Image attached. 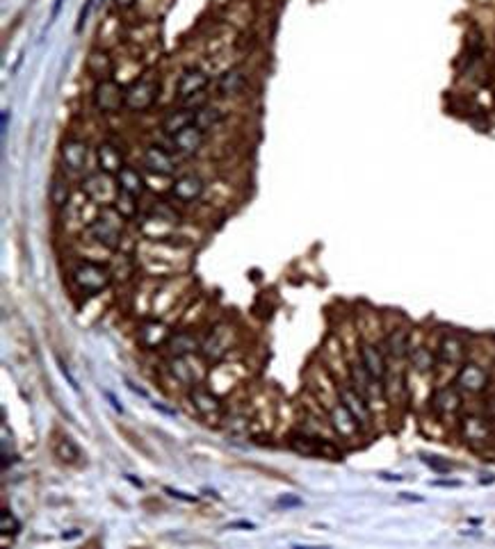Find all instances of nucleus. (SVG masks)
<instances>
[{
	"label": "nucleus",
	"mask_w": 495,
	"mask_h": 549,
	"mask_svg": "<svg viewBox=\"0 0 495 549\" xmlns=\"http://www.w3.org/2000/svg\"><path fill=\"white\" fill-rule=\"evenodd\" d=\"M468 351H470V344H468V340L461 333H457V331L441 333V337L436 340V358H439L436 376L448 369V372L452 374V378H454V374H457V369L461 367V363L468 358ZM436 376H434V381H436Z\"/></svg>",
	"instance_id": "4"
},
{
	"label": "nucleus",
	"mask_w": 495,
	"mask_h": 549,
	"mask_svg": "<svg viewBox=\"0 0 495 549\" xmlns=\"http://www.w3.org/2000/svg\"><path fill=\"white\" fill-rule=\"evenodd\" d=\"M459 435L470 449H484L495 440V428L493 422L487 417V413H468L461 415L459 419Z\"/></svg>",
	"instance_id": "5"
},
{
	"label": "nucleus",
	"mask_w": 495,
	"mask_h": 549,
	"mask_svg": "<svg viewBox=\"0 0 495 549\" xmlns=\"http://www.w3.org/2000/svg\"><path fill=\"white\" fill-rule=\"evenodd\" d=\"M224 422H229V424H226V428H229V431L235 433V435H242V433L249 431V419L242 417V415H231V417H226Z\"/></svg>",
	"instance_id": "31"
},
{
	"label": "nucleus",
	"mask_w": 495,
	"mask_h": 549,
	"mask_svg": "<svg viewBox=\"0 0 495 549\" xmlns=\"http://www.w3.org/2000/svg\"><path fill=\"white\" fill-rule=\"evenodd\" d=\"M110 178L112 176H107L103 171L87 174L85 181H83V192L98 205H112L119 196V187L112 185Z\"/></svg>",
	"instance_id": "12"
},
{
	"label": "nucleus",
	"mask_w": 495,
	"mask_h": 549,
	"mask_svg": "<svg viewBox=\"0 0 495 549\" xmlns=\"http://www.w3.org/2000/svg\"><path fill=\"white\" fill-rule=\"evenodd\" d=\"M62 3H64V0H55V5H53V12H51V21H48V23H53L55 18H57L59 9H62Z\"/></svg>",
	"instance_id": "34"
},
{
	"label": "nucleus",
	"mask_w": 495,
	"mask_h": 549,
	"mask_svg": "<svg viewBox=\"0 0 495 549\" xmlns=\"http://www.w3.org/2000/svg\"><path fill=\"white\" fill-rule=\"evenodd\" d=\"M85 68H87V73L96 80V83H98V80H107V78H112V73H114V59L110 57V53H107V51L94 48V51L89 53V57H87Z\"/></svg>",
	"instance_id": "22"
},
{
	"label": "nucleus",
	"mask_w": 495,
	"mask_h": 549,
	"mask_svg": "<svg viewBox=\"0 0 495 549\" xmlns=\"http://www.w3.org/2000/svg\"><path fill=\"white\" fill-rule=\"evenodd\" d=\"M167 372L174 378L178 385L183 387H194L196 385V378H194V369L190 367L185 356H167Z\"/></svg>",
	"instance_id": "24"
},
{
	"label": "nucleus",
	"mask_w": 495,
	"mask_h": 549,
	"mask_svg": "<svg viewBox=\"0 0 495 549\" xmlns=\"http://www.w3.org/2000/svg\"><path fill=\"white\" fill-rule=\"evenodd\" d=\"M224 121V112L220 107H215V105H203V107H199L194 112V126L196 128H201L203 133H210L213 128H217Z\"/></svg>",
	"instance_id": "28"
},
{
	"label": "nucleus",
	"mask_w": 495,
	"mask_h": 549,
	"mask_svg": "<svg viewBox=\"0 0 495 549\" xmlns=\"http://www.w3.org/2000/svg\"><path fill=\"white\" fill-rule=\"evenodd\" d=\"M96 164H98V171H103L107 176H117L126 167L121 148L114 142H110V139H105V142L96 146Z\"/></svg>",
	"instance_id": "18"
},
{
	"label": "nucleus",
	"mask_w": 495,
	"mask_h": 549,
	"mask_svg": "<svg viewBox=\"0 0 495 549\" xmlns=\"http://www.w3.org/2000/svg\"><path fill=\"white\" fill-rule=\"evenodd\" d=\"M157 96H160V83H157V78L142 76L126 87V109H131V112H146V109H151L155 105Z\"/></svg>",
	"instance_id": "6"
},
{
	"label": "nucleus",
	"mask_w": 495,
	"mask_h": 549,
	"mask_svg": "<svg viewBox=\"0 0 495 549\" xmlns=\"http://www.w3.org/2000/svg\"><path fill=\"white\" fill-rule=\"evenodd\" d=\"M53 449H55V456L62 463H66V465H78V463H80V458H83L80 447H78L73 438L66 435V433H57V440H55Z\"/></svg>",
	"instance_id": "27"
},
{
	"label": "nucleus",
	"mask_w": 495,
	"mask_h": 549,
	"mask_svg": "<svg viewBox=\"0 0 495 549\" xmlns=\"http://www.w3.org/2000/svg\"><path fill=\"white\" fill-rule=\"evenodd\" d=\"M142 167L148 174L155 176H174L176 174V159L174 151L165 148L160 144H148L142 151Z\"/></svg>",
	"instance_id": "13"
},
{
	"label": "nucleus",
	"mask_w": 495,
	"mask_h": 549,
	"mask_svg": "<svg viewBox=\"0 0 495 549\" xmlns=\"http://www.w3.org/2000/svg\"><path fill=\"white\" fill-rule=\"evenodd\" d=\"M0 531H3L5 538L18 536V531H21V522H18V517L9 508H3V513H0Z\"/></svg>",
	"instance_id": "30"
},
{
	"label": "nucleus",
	"mask_w": 495,
	"mask_h": 549,
	"mask_svg": "<svg viewBox=\"0 0 495 549\" xmlns=\"http://www.w3.org/2000/svg\"><path fill=\"white\" fill-rule=\"evenodd\" d=\"M167 493H169L172 497H178V499H183V502H194V497H185L183 493H178V490H174V488H165Z\"/></svg>",
	"instance_id": "33"
},
{
	"label": "nucleus",
	"mask_w": 495,
	"mask_h": 549,
	"mask_svg": "<svg viewBox=\"0 0 495 549\" xmlns=\"http://www.w3.org/2000/svg\"><path fill=\"white\" fill-rule=\"evenodd\" d=\"M169 326L160 319H148V322L140 324L137 328V344L146 351H155V349H165L167 340H169Z\"/></svg>",
	"instance_id": "16"
},
{
	"label": "nucleus",
	"mask_w": 495,
	"mask_h": 549,
	"mask_svg": "<svg viewBox=\"0 0 495 549\" xmlns=\"http://www.w3.org/2000/svg\"><path fill=\"white\" fill-rule=\"evenodd\" d=\"M112 281H114L112 267L89 260V258H83V260H78L68 269V283L76 289V294H80L83 298H92L96 294L105 292Z\"/></svg>",
	"instance_id": "1"
},
{
	"label": "nucleus",
	"mask_w": 495,
	"mask_h": 549,
	"mask_svg": "<svg viewBox=\"0 0 495 549\" xmlns=\"http://www.w3.org/2000/svg\"><path fill=\"white\" fill-rule=\"evenodd\" d=\"M233 326L231 324H217L210 333H208L203 340H201V349H199V356L203 358L205 363H220L222 358L229 356L231 346H233Z\"/></svg>",
	"instance_id": "8"
},
{
	"label": "nucleus",
	"mask_w": 495,
	"mask_h": 549,
	"mask_svg": "<svg viewBox=\"0 0 495 549\" xmlns=\"http://www.w3.org/2000/svg\"><path fill=\"white\" fill-rule=\"evenodd\" d=\"M326 413H329L331 428H333V433H335V438H338L340 442H345V445L361 442V438L365 435V431L361 428V424L356 422V417L340 402H335Z\"/></svg>",
	"instance_id": "10"
},
{
	"label": "nucleus",
	"mask_w": 495,
	"mask_h": 549,
	"mask_svg": "<svg viewBox=\"0 0 495 549\" xmlns=\"http://www.w3.org/2000/svg\"><path fill=\"white\" fill-rule=\"evenodd\" d=\"M422 461L427 463L431 470H436L439 474H448V472H452V465L450 463H443L439 456H422Z\"/></svg>",
	"instance_id": "32"
},
{
	"label": "nucleus",
	"mask_w": 495,
	"mask_h": 549,
	"mask_svg": "<svg viewBox=\"0 0 495 549\" xmlns=\"http://www.w3.org/2000/svg\"><path fill=\"white\" fill-rule=\"evenodd\" d=\"M59 159H62L64 169H68V171L83 174L89 159V144L80 137H66L62 146H59Z\"/></svg>",
	"instance_id": "15"
},
{
	"label": "nucleus",
	"mask_w": 495,
	"mask_h": 549,
	"mask_svg": "<svg viewBox=\"0 0 495 549\" xmlns=\"http://www.w3.org/2000/svg\"><path fill=\"white\" fill-rule=\"evenodd\" d=\"M169 194L176 203L192 205L196 201H201V196L205 194V181L199 174H181V176H176V181L172 183Z\"/></svg>",
	"instance_id": "11"
},
{
	"label": "nucleus",
	"mask_w": 495,
	"mask_h": 549,
	"mask_svg": "<svg viewBox=\"0 0 495 549\" xmlns=\"http://www.w3.org/2000/svg\"><path fill=\"white\" fill-rule=\"evenodd\" d=\"M114 178H117L119 192H126V194L137 196V198H140V196L146 192V181H144V176H142V171H140L137 167L126 164Z\"/></svg>",
	"instance_id": "21"
},
{
	"label": "nucleus",
	"mask_w": 495,
	"mask_h": 549,
	"mask_svg": "<svg viewBox=\"0 0 495 549\" xmlns=\"http://www.w3.org/2000/svg\"><path fill=\"white\" fill-rule=\"evenodd\" d=\"M429 411L441 424H459L461 411H463V392L459 390L454 381L434 385V392L429 399Z\"/></svg>",
	"instance_id": "3"
},
{
	"label": "nucleus",
	"mask_w": 495,
	"mask_h": 549,
	"mask_svg": "<svg viewBox=\"0 0 495 549\" xmlns=\"http://www.w3.org/2000/svg\"><path fill=\"white\" fill-rule=\"evenodd\" d=\"M279 504H281V506H299L302 502H299V499H281Z\"/></svg>",
	"instance_id": "36"
},
{
	"label": "nucleus",
	"mask_w": 495,
	"mask_h": 549,
	"mask_svg": "<svg viewBox=\"0 0 495 549\" xmlns=\"http://www.w3.org/2000/svg\"><path fill=\"white\" fill-rule=\"evenodd\" d=\"M205 135L208 133H203L201 128H196L194 123L187 126V128H183L181 133H176L174 137H169L172 139V151L178 153V155H183V157H192V155H196L203 148Z\"/></svg>",
	"instance_id": "17"
},
{
	"label": "nucleus",
	"mask_w": 495,
	"mask_h": 549,
	"mask_svg": "<svg viewBox=\"0 0 495 549\" xmlns=\"http://www.w3.org/2000/svg\"><path fill=\"white\" fill-rule=\"evenodd\" d=\"M201 349V340L196 337L192 331H172L169 340L165 344L167 356H192L199 354Z\"/></svg>",
	"instance_id": "20"
},
{
	"label": "nucleus",
	"mask_w": 495,
	"mask_h": 549,
	"mask_svg": "<svg viewBox=\"0 0 495 549\" xmlns=\"http://www.w3.org/2000/svg\"><path fill=\"white\" fill-rule=\"evenodd\" d=\"M235 526H242V529H254L256 524H251V522H233V524H231V529H235Z\"/></svg>",
	"instance_id": "37"
},
{
	"label": "nucleus",
	"mask_w": 495,
	"mask_h": 549,
	"mask_svg": "<svg viewBox=\"0 0 495 549\" xmlns=\"http://www.w3.org/2000/svg\"><path fill=\"white\" fill-rule=\"evenodd\" d=\"M208 85H210V76H208V71H203L201 66H187L176 80V98L183 103L196 94H203Z\"/></svg>",
	"instance_id": "14"
},
{
	"label": "nucleus",
	"mask_w": 495,
	"mask_h": 549,
	"mask_svg": "<svg viewBox=\"0 0 495 549\" xmlns=\"http://www.w3.org/2000/svg\"><path fill=\"white\" fill-rule=\"evenodd\" d=\"M92 103L101 114H117L126 107V87H121L117 80H98L92 92Z\"/></svg>",
	"instance_id": "9"
},
{
	"label": "nucleus",
	"mask_w": 495,
	"mask_h": 549,
	"mask_svg": "<svg viewBox=\"0 0 495 549\" xmlns=\"http://www.w3.org/2000/svg\"><path fill=\"white\" fill-rule=\"evenodd\" d=\"M7 119H9V112H7V109H5V112H3V131H5V128H7Z\"/></svg>",
	"instance_id": "38"
},
{
	"label": "nucleus",
	"mask_w": 495,
	"mask_h": 549,
	"mask_svg": "<svg viewBox=\"0 0 495 549\" xmlns=\"http://www.w3.org/2000/svg\"><path fill=\"white\" fill-rule=\"evenodd\" d=\"M135 3H137V0H117V5L121 7V9H131Z\"/></svg>",
	"instance_id": "35"
},
{
	"label": "nucleus",
	"mask_w": 495,
	"mask_h": 549,
	"mask_svg": "<svg viewBox=\"0 0 495 549\" xmlns=\"http://www.w3.org/2000/svg\"><path fill=\"white\" fill-rule=\"evenodd\" d=\"M215 87H217V96H222V98L237 96L246 87V73L242 68H229V71H224L220 78H217Z\"/></svg>",
	"instance_id": "23"
},
{
	"label": "nucleus",
	"mask_w": 495,
	"mask_h": 549,
	"mask_svg": "<svg viewBox=\"0 0 495 549\" xmlns=\"http://www.w3.org/2000/svg\"><path fill=\"white\" fill-rule=\"evenodd\" d=\"M194 112H196V109H190V107H185V105L172 109V112H167L165 119H162V123H160L162 133L169 135V137H174L176 133H181L183 128L192 126V123H194Z\"/></svg>",
	"instance_id": "25"
},
{
	"label": "nucleus",
	"mask_w": 495,
	"mask_h": 549,
	"mask_svg": "<svg viewBox=\"0 0 495 549\" xmlns=\"http://www.w3.org/2000/svg\"><path fill=\"white\" fill-rule=\"evenodd\" d=\"M117 207V212L121 215L126 222H131V219L137 217V210H140V203H137V196H131L126 192H119L117 201L112 203Z\"/></svg>",
	"instance_id": "29"
},
{
	"label": "nucleus",
	"mask_w": 495,
	"mask_h": 549,
	"mask_svg": "<svg viewBox=\"0 0 495 549\" xmlns=\"http://www.w3.org/2000/svg\"><path fill=\"white\" fill-rule=\"evenodd\" d=\"M338 402L347 408V411L356 417V422L361 424V428L365 433L372 428L374 422V408L372 404L365 399L356 387L345 378V381H338Z\"/></svg>",
	"instance_id": "7"
},
{
	"label": "nucleus",
	"mask_w": 495,
	"mask_h": 549,
	"mask_svg": "<svg viewBox=\"0 0 495 549\" xmlns=\"http://www.w3.org/2000/svg\"><path fill=\"white\" fill-rule=\"evenodd\" d=\"M187 397H190L192 408L196 411V415L213 417V415H220V413H222V399L217 397L213 390H208V387H201L199 383H196L194 387H190Z\"/></svg>",
	"instance_id": "19"
},
{
	"label": "nucleus",
	"mask_w": 495,
	"mask_h": 549,
	"mask_svg": "<svg viewBox=\"0 0 495 549\" xmlns=\"http://www.w3.org/2000/svg\"><path fill=\"white\" fill-rule=\"evenodd\" d=\"M68 198H71V183L64 174H55L51 178V185H48V201L55 210H62L68 205Z\"/></svg>",
	"instance_id": "26"
},
{
	"label": "nucleus",
	"mask_w": 495,
	"mask_h": 549,
	"mask_svg": "<svg viewBox=\"0 0 495 549\" xmlns=\"http://www.w3.org/2000/svg\"><path fill=\"white\" fill-rule=\"evenodd\" d=\"M452 381L463 394L479 397L484 392H489L493 385V365L479 361V358L468 356L457 369V374H454Z\"/></svg>",
	"instance_id": "2"
}]
</instances>
